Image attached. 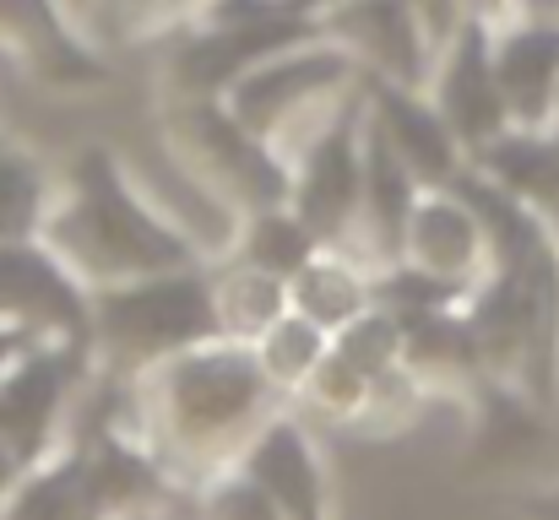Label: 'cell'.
Here are the masks:
<instances>
[{
	"mask_svg": "<svg viewBox=\"0 0 559 520\" xmlns=\"http://www.w3.org/2000/svg\"><path fill=\"white\" fill-rule=\"evenodd\" d=\"M283 407L288 401L266 385L255 352L234 342L175 352L142 379H131L136 434L169 467L175 483H206L228 472Z\"/></svg>",
	"mask_w": 559,
	"mask_h": 520,
	"instance_id": "1",
	"label": "cell"
},
{
	"mask_svg": "<svg viewBox=\"0 0 559 520\" xmlns=\"http://www.w3.org/2000/svg\"><path fill=\"white\" fill-rule=\"evenodd\" d=\"M38 239L71 266V277L87 293L158 271L206 266L201 244L158 206V195L126 169L115 147L98 142L82 147L55 179V206Z\"/></svg>",
	"mask_w": 559,
	"mask_h": 520,
	"instance_id": "2",
	"label": "cell"
},
{
	"mask_svg": "<svg viewBox=\"0 0 559 520\" xmlns=\"http://www.w3.org/2000/svg\"><path fill=\"white\" fill-rule=\"evenodd\" d=\"M206 342H217L212 261L93 293V363L109 379H142L164 358Z\"/></svg>",
	"mask_w": 559,
	"mask_h": 520,
	"instance_id": "3",
	"label": "cell"
},
{
	"mask_svg": "<svg viewBox=\"0 0 559 520\" xmlns=\"http://www.w3.org/2000/svg\"><path fill=\"white\" fill-rule=\"evenodd\" d=\"M158 142L164 158L234 222L250 211L288 206V164L261 136H250L223 109V98H164Z\"/></svg>",
	"mask_w": 559,
	"mask_h": 520,
	"instance_id": "4",
	"label": "cell"
},
{
	"mask_svg": "<svg viewBox=\"0 0 559 520\" xmlns=\"http://www.w3.org/2000/svg\"><path fill=\"white\" fill-rule=\"evenodd\" d=\"M359 65L326 44V38H305L272 60H261L255 71H245L228 93H223V109L250 131L261 136L283 164L359 93Z\"/></svg>",
	"mask_w": 559,
	"mask_h": 520,
	"instance_id": "5",
	"label": "cell"
},
{
	"mask_svg": "<svg viewBox=\"0 0 559 520\" xmlns=\"http://www.w3.org/2000/svg\"><path fill=\"white\" fill-rule=\"evenodd\" d=\"M98 363L87 342H27L0 374V450L33 472L44 467L66 434L71 418L93 385Z\"/></svg>",
	"mask_w": 559,
	"mask_h": 520,
	"instance_id": "6",
	"label": "cell"
},
{
	"mask_svg": "<svg viewBox=\"0 0 559 520\" xmlns=\"http://www.w3.org/2000/svg\"><path fill=\"white\" fill-rule=\"evenodd\" d=\"M365 195V82L359 93L288 158V211L321 250H348Z\"/></svg>",
	"mask_w": 559,
	"mask_h": 520,
	"instance_id": "7",
	"label": "cell"
},
{
	"mask_svg": "<svg viewBox=\"0 0 559 520\" xmlns=\"http://www.w3.org/2000/svg\"><path fill=\"white\" fill-rule=\"evenodd\" d=\"M0 60L60 98L104 93L115 82V60L87 27H76L66 0H0Z\"/></svg>",
	"mask_w": 559,
	"mask_h": 520,
	"instance_id": "8",
	"label": "cell"
},
{
	"mask_svg": "<svg viewBox=\"0 0 559 520\" xmlns=\"http://www.w3.org/2000/svg\"><path fill=\"white\" fill-rule=\"evenodd\" d=\"M305 38H321V27L305 16H272V22H245V27H180L175 38H164L158 87L164 98H223L245 71H255L261 60Z\"/></svg>",
	"mask_w": 559,
	"mask_h": 520,
	"instance_id": "9",
	"label": "cell"
},
{
	"mask_svg": "<svg viewBox=\"0 0 559 520\" xmlns=\"http://www.w3.org/2000/svg\"><path fill=\"white\" fill-rule=\"evenodd\" d=\"M0 331H16L27 342L93 347V293L44 239L0 244Z\"/></svg>",
	"mask_w": 559,
	"mask_h": 520,
	"instance_id": "10",
	"label": "cell"
},
{
	"mask_svg": "<svg viewBox=\"0 0 559 520\" xmlns=\"http://www.w3.org/2000/svg\"><path fill=\"white\" fill-rule=\"evenodd\" d=\"M321 38L337 44L365 82L424 87L435 65V38L413 0H343L321 22Z\"/></svg>",
	"mask_w": 559,
	"mask_h": 520,
	"instance_id": "11",
	"label": "cell"
},
{
	"mask_svg": "<svg viewBox=\"0 0 559 520\" xmlns=\"http://www.w3.org/2000/svg\"><path fill=\"white\" fill-rule=\"evenodd\" d=\"M424 98L435 104V114L445 120V131L456 136V147L473 158L484 153L495 136L511 131L500 82H495V60H489V27L484 22H462L429 65Z\"/></svg>",
	"mask_w": 559,
	"mask_h": 520,
	"instance_id": "12",
	"label": "cell"
},
{
	"mask_svg": "<svg viewBox=\"0 0 559 520\" xmlns=\"http://www.w3.org/2000/svg\"><path fill=\"white\" fill-rule=\"evenodd\" d=\"M234 472H245L283 520H337V494H332V467L326 450L316 439V428L283 407L234 461Z\"/></svg>",
	"mask_w": 559,
	"mask_h": 520,
	"instance_id": "13",
	"label": "cell"
},
{
	"mask_svg": "<svg viewBox=\"0 0 559 520\" xmlns=\"http://www.w3.org/2000/svg\"><path fill=\"white\" fill-rule=\"evenodd\" d=\"M365 125L385 142V153L413 173L424 190H445L467 169V153L424 98V87H396V82H365Z\"/></svg>",
	"mask_w": 559,
	"mask_h": 520,
	"instance_id": "14",
	"label": "cell"
},
{
	"mask_svg": "<svg viewBox=\"0 0 559 520\" xmlns=\"http://www.w3.org/2000/svg\"><path fill=\"white\" fill-rule=\"evenodd\" d=\"M489 60L516 131H549L559 120V22L506 16L489 27Z\"/></svg>",
	"mask_w": 559,
	"mask_h": 520,
	"instance_id": "15",
	"label": "cell"
},
{
	"mask_svg": "<svg viewBox=\"0 0 559 520\" xmlns=\"http://www.w3.org/2000/svg\"><path fill=\"white\" fill-rule=\"evenodd\" d=\"M396 261L418 266L424 277L473 288V282L489 271V244H484V228H478L473 206L445 184V190H424V195H418Z\"/></svg>",
	"mask_w": 559,
	"mask_h": 520,
	"instance_id": "16",
	"label": "cell"
},
{
	"mask_svg": "<svg viewBox=\"0 0 559 520\" xmlns=\"http://www.w3.org/2000/svg\"><path fill=\"white\" fill-rule=\"evenodd\" d=\"M467 169L478 179H489L500 195L522 201L527 211L538 217H555L559 211V142H555V125L549 131H506L495 136L484 153L467 158Z\"/></svg>",
	"mask_w": 559,
	"mask_h": 520,
	"instance_id": "17",
	"label": "cell"
},
{
	"mask_svg": "<svg viewBox=\"0 0 559 520\" xmlns=\"http://www.w3.org/2000/svg\"><path fill=\"white\" fill-rule=\"evenodd\" d=\"M288 310L299 321H310L316 331L337 337L343 326H354L365 310H374V282L370 266L348 250H321L294 282H288Z\"/></svg>",
	"mask_w": 559,
	"mask_h": 520,
	"instance_id": "18",
	"label": "cell"
},
{
	"mask_svg": "<svg viewBox=\"0 0 559 520\" xmlns=\"http://www.w3.org/2000/svg\"><path fill=\"white\" fill-rule=\"evenodd\" d=\"M288 315V282L261 277L234 261H212V321L217 342L255 347L277 321Z\"/></svg>",
	"mask_w": 559,
	"mask_h": 520,
	"instance_id": "19",
	"label": "cell"
},
{
	"mask_svg": "<svg viewBox=\"0 0 559 520\" xmlns=\"http://www.w3.org/2000/svg\"><path fill=\"white\" fill-rule=\"evenodd\" d=\"M316 255H321L316 233H310L288 206H272V211L239 217L234 233H228V250H223L217 261H234V266H250V271H261V277L294 282Z\"/></svg>",
	"mask_w": 559,
	"mask_h": 520,
	"instance_id": "20",
	"label": "cell"
},
{
	"mask_svg": "<svg viewBox=\"0 0 559 520\" xmlns=\"http://www.w3.org/2000/svg\"><path fill=\"white\" fill-rule=\"evenodd\" d=\"M0 520H104V510L93 499V483H87L82 456L71 445H60L44 467L22 472V483L5 499Z\"/></svg>",
	"mask_w": 559,
	"mask_h": 520,
	"instance_id": "21",
	"label": "cell"
},
{
	"mask_svg": "<svg viewBox=\"0 0 559 520\" xmlns=\"http://www.w3.org/2000/svg\"><path fill=\"white\" fill-rule=\"evenodd\" d=\"M55 206V173L38 153L0 142V244H27L44 233V217Z\"/></svg>",
	"mask_w": 559,
	"mask_h": 520,
	"instance_id": "22",
	"label": "cell"
},
{
	"mask_svg": "<svg viewBox=\"0 0 559 520\" xmlns=\"http://www.w3.org/2000/svg\"><path fill=\"white\" fill-rule=\"evenodd\" d=\"M250 352H255V368L266 374V385H272L283 401H294V396L305 390V379L321 368V358L332 352V337L316 331L310 321H299V315L288 310Z\"/></svg>",
	"mask_w": 559,
	"mask_h": 520,
	"instance_id": "23",
	"label": "cell"
},
{
	"mask_svg": "<svg viewBox=\"0 0 559 520\" xmlns=\"http://www.w3.org/2000/svg\"><path fill=\"white\" fill-rule=\"evenodd\" d=\"M206 0H93V22L115 44H164L195 22Z\"/></svg>",
	"mask_w": 559,
	"mask_h": 520,
	"instance_id": "24",
	"label": "cell"
},
{
	"mask_svg": "<svg viewBox=\"0 0 559 520\" xmlns=\"http://www.w3.org/2000/svg\"><path fill=\"white\" fill-rule=\"evenodd\" d=\"M332 352L348 368H359L365 379H385V374L402 368V321L385 315V310H365L354 326H343L332 337Z\"/></svg>",
	"mask_w": 559,
	"mask_h": 520,
	"instance_id": "25",
	"label": "cell"
},
{
	"mask_svg": "<svg viewBox=\"0 0 559 520\" xmlns=\"http://www.w3.org/2000/svg\"><path fill=\"white\" fill-rule=\"evenodd\" d=\"M195 520H283L272 510V499L245 477V472H217L206 483H195Z\"/></svg>",
	"mask_w": 559,
	"mask_h": 520,
	"instance_id": "26",
	"label": "cell"
},
{
	"mask_svg": "<svg viewBox=\"0 0 559 520\" xmlns=\"http://www.w3.org/2000/svg\"><path fill=\"white\" fill-rule=\"evenodd\" d=\"M511 516H516V520H559V483H544V488L516 494Z\"/></svg>",
	"mask_w": 559,
	"mask_h": 520,
	"instance_id": "27",
	"label": "cell"
},
{
	"mask_svg": "<svg viewBox=\"0 0 559 520\" xmlns=\"http://www.w3.org/2000/svg\"><path fill=\"white\" fill-rule=\"evenodd\" d=\"M451 5H456L462 22H484V27H495V22L511 16V0H451Z\"/></svg>",
	"mask_w": 559,
	"mask_h": 520,
	"instance_id": "28",
	"label": "cell"
},
{
	"mask_svg": "<svg viewBox=\"0 0 559 520\" xmlns=\"http://www.w3.org/2000/svg\"><path fill=\"white\" fill-rule=\"evenodd\" d=\"M511 16H533V22H559V0H511Z\"/></svg>",
	"mask_w": 559,
	"mask_h": 520,
	"instance_id": "29",
	"label": "cell"
},
{
	"mask_svg": "<svg viewBox=\"0 0 559 520\" xmlns=\"http://www.w3.org/2000/svg\"><path fill=\"white\" fill-rule=\"evenodd\" d=\"M16 483H22V467H16V461L0 450V510H5V499L16 494Z\"/></svg>",
	"mask_w": 559,
	"mask_h": 520,
	"instance_id": "30",
	"label": "cell"
},
{
	"mask_svg": "<svg viewBox=\"0 0 559 520\" xmlns=\"http://www.w3.org/2000/svg\"><path fill=\"white\" fill-rule=\"evenodd\" d=\"M332 5H343V0H288V11H294V16H305V22H321Z\"/></svg>",
	"mask_w": 559,
	"mask_h": 520,
	"instance_id": "31",
	"label": "cell"
},
{
	"mask_svg": "<svg viewBox=\"0 0 559 520\" xmlns=\"http://www.w3.org/2000/svg\"><path fill=\"white\" fill-rule=\"evenodd\" d=\"M22 347H27V337H16V331H0V374H5V363H11Z\"/></svg>",
	"mask_w": 559,
	"mask_h": 520,
	"instance_id": "32",
	"label": "cell"
},
{
	"mask_svg": "<svg viewBox=\"0 0 559 520\" xmlns=\"http://www.w3.org/2000/svg\"><path fill=\"white\" fill-rule=\"evenodd\" d=\"M549 233H555V244H559V211H555V217H549Z\"/></svg>",
	"mask_w": 559,
	"mask_h": 520,
	"instance_id": "33",
	"label": "cell"
},
{
	"mask_svg": "<svg viewBox=\"0 0 559 520\" xmlns=\"http://www.w3.org/2000/svg\"><path fill=\"white\" fill-rule=\"evenodd\" d=\"M555 142H559V120H555Z\"/></svg>",
	"mask_w": 559,
	"mask_h": 520,
	"instance_id": "34",
	"label": "cell"
}]
</instances>
